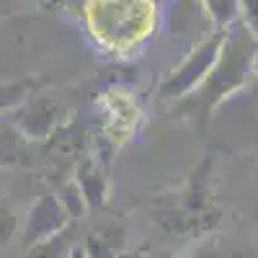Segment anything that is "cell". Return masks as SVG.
I'll use <instances>...</instances> for the list:
<instances>
[{
	"instance_id": "cell-10",
	"label": "cell",
	"mask_w": 258,
	"mask_h": 258,
	"mask_svg": "<svg viewBox=\"0 0 258 258\" xmlns=\"http://www.w3.org/2000/svg\"><path fill=\"white\" fill-rule=\"evenodd\" d=\"M57 199H59V204L64 207V212L70 214V220H83L85 214L91 212L88 204H85V199H83L80 188H78V183H75L73 178L64 181V183L57 188Z\"/></svg>"
},
{
	"instance_id": "cell-12",
	"label": "cell",
	"mask_w": 258,
	"mask_h": 258,
	"mask_svg": "<svg viewBox=\"0 0 258 258\" xmlns=\"http://www.w3.org/2000/svg\"><path fill=\"white\" fill-rule=\"evenodd\" d=\"M18 232H21V222H18V214H16L13 204L0 199V248L8 245Z\"/></svg>"
},
{
	"instance_id": "cell-17",
	"label": "cell",
	"mask_w": 258,
	"mask_h": 258,
	"mask_svg": "<svg viewBox=\"0 0 258 258\" xmlns=\"http://www.w3.org/2000/svg\"><path fill=\"white\" fill-rule=\"evenodd\" d=\"M225 258H258V253H253V250H238V253H230Z\"/></svg>"
},
{
	"instance_id": "cell-19",
	"label": "cell",
	"mask_w": 258,
	"mask_h": 258,
	"mask_svg": "<svg viewBox=\"0 0 258 258\" xmlns=\"http://www.w3.org/2000/svg\"><path fill=\"white\" fill-rule=\"evenodd\" d=\"M253 75L258 78V49H255V54H253Z\"/></svg>"
},
{
	"instance_id": "cell-5",
	"label": "cell",
	"mask_w": 258,
	"mask_h": 258,
	"mask_svg": "<svg viewBox=\"0 0 258 258\" xmlns=\"http://www.w3.org/2000/svg\"><path fill=\"white\" fill-rule=\"evenodd\" d=\"M73 181L78 183V188H80L83 199H85L91 212L106 207V202H109V181H106L103 168L98 165V160L93 155H83L78 160Z\"/></svg>"
},
{
	"instance_id": "cell-7",
	"label": "cell",
	"mask_w": 258,
	"mask_h": 258,
	"mask_svg": "<svg viewBox=\"0 0 258 258\" xmlns=\"http://www.w3.org/2000/svg\"><path fill=\"white\" fill-rule=\"evenodd\" d=\"M31 165L26 153V140L16 129H0V168H24Z\"/></svg>"
},
{
	"instance_id": "cell-15",
	"label": "cell",
	"mask_w": 258,
	"mask_h": 258,
	"mask_svg": "<svg viewBox=\"0 0 258 258\" xmlns=\"http://www.w3.org/2000/svg\"><path fill=\"white\" fill-rule=\"evenodd\" d=\"M186 258H225V255H222V250L214 243H202V245H197V250H194L191 255H186Z\"/></svg>"
},
{
	"instance_id": "cell-18",
	"label": "cell",
	"mask_w": 258,
	"mask_h": 258,
	"mask_svg": "<svg viewBox=\"0 0 258 258\" xmlns=\"http://www.w3.org/2000/svg\"><path fill=\"white\" fill-rule=\"evenodd\" d=\"M29 3H34L36 8H49V6H57V0H29Z\"/></svg>"
},
{
	"instance_id": "cell-9",
	"label": "cell",
	"mask_w": 258,
	"mask_h": 258,
	"mask_svg": "<svg viewBox=\"0 0 258 258\" xmlns=\"http://www.w3.org/2000/svg\"><path fill=\"white\" fill-rule=\"evenodd\" d=\"M214 29H232L240 24V0H199Z\"/></svg>"
},
{
	"instance_id": "cell-6",
	"label": "cell",
	"mask_w": 258,
	"mask_h": 258,
	"mask_svg": "<svg viewBox=\"0 0 258 258\" xmlns=\"http://www.w3.org/2000/svg\"><path fill=\"white\" fill-rule=\"evenodd\" d=\"M39 91V80H0V114H13Z\"/></svg>"
},
{
	"instance_id": "cell-16",
	"label": "cell",
	"mask_w": 258,
	"mask_h": 258,
	"mask_svg": "<svg viewBox=\"0 0 258 258\" xmlns=\"http://www.w3.org/2000/svg\"><path fill=\"white\" fill-rule=\"evenodd\" d=\"M68 258H88V253H85V248H83V245H75V248H70Z\"/></svg>"
},
{
	"instance_id": "cell-3",
	"label": "cell",
	"mask_w": 258,
	"mask_h": 258,
	"mask_svg": "<svg viewBox=\"0 0 258 258\" xmlns=\"http://www.w3.org/2000/svg\"><path fill=\"white\" fill-rule=\"evenodd\" d=\"M73 121V111L59 96L36 91L18 111H13V129L26 142H49L64 124Z\"/></svg>"
},
{
	"instance_id": "cell-14",
	"label": "cell",
	"mask_w": 258,
	"mask_h": 258,
	"mask_svg": "<svg viewBox=\"0 0 258 258\" xmlns=\"http://www.w3.org/2000/svg\"><path fill=\"white\" fill-rule=\"evenodd\" d=\"M240 26L258 41V0H240Z\"/></svg>"
},
{
	"instance_id": "cell-13",
	"label": "cell",
	"mask_w": 258,
	"mask_h": 258,
	"mask_svg": "<svg viewBox=\"0 0 258 258\" xmlns=\"http://www.w3.org/2000/svg\"><path fill=\"white\" fill-rule=\"evenodd\" d=\"M68 253H70V248H68V243H64V232H62L52 240H44V243L29 248L26 258H68Z\"/></svg>"
},
{
	"instance_id": "cell-8",
	"label": "cell",
	"mask_w": 258,
	"mask_h": 258,
	"mask_svg": "<svg viewBox=\"0 0 258 258\" xmlns=\"http://www.w3.org/2000/svg\"><path fill=\"white\" fill-rule=\"evenodd\" d=\"M140 111L137 106L132 103V98H124L121 91H111L109 93V119H111V132L121 135V132H129L135 126Z\"/></svg>"
},
{
	"instance_id": "cell-20",
	"label": "cell",
	"mask_w": 258,
	"mask_h": 258,
	"mask_svg": "<svg viewBox=\"0 0 258 258\" xmlns=\"http://www.w3.org/2000/svg\"><path fill=\"white\" fill-rule=\"evenodd\" d=\"M253 147H255V158H258V137H255V145Z\"/></svg>"
},
{
	"instance_id": "cell-4",
	"label": "cell",
	"mask_w": 258,
	"mask_h": 258,
	"mask_svg": "<svg viewBox=\"0 0 258 258\" xmlns=\"http://www.w3.org/2000/svg\"><path fill=\"white\" fill-rule=\"evenodd\" d=\"M70 222H73L70 214L59 204L57 194H44V197H39L29 207L24 222H21V243H24V248L29 250L39 243L62 235L70 227Z\"/></svg>"
},
{
	"instance_id": "cell-21",
	"label": "cell",
	"mask_w": 258,
	"mask_h": 258,
	"mask_svg": "<svg viewBox=\"0 0 258 258\" xmlns=\"http://www.w3.org/2000/svg\"><path fill=\"white\" fill-rule=\"evenodd\" d=\"M255 225H258V209H255Z\"/></svg>"
},
{
	"instance_id": "cell-11",
	"label": "cell",
	"mask_w": 258,
	"mask_h": 258,
	"mask_svg": "<svg viewBox=\"0 0 258 258\" xmlns=\"http://www.w3.org/2000/svg\"><path fill=\"white\" fill-rule=\"evenodd\" d=\"M111 235H114V230L91 232L88 238H85V243H83V248H85V253H88V258H116L121 245H114Z\"/></svg>"
},
{
	"instance_id": "cell-2",
	"label": "cell",
	"mask_w": 258,
	"mask_h": 258,
	"mask_svg": "<svg viewBox=\"0 0 258 258\" xmlns=\"http://www.w3.org/2000/svg\"><path fill=\"white\" fill-rule=\"evenodd\" d=\"M230 29H214L212 34H207L199 44H194L188 49V54L165 73V78L158 85V101L163 103H173V101H183L191 93H197L202 88V83L207 80V75L212 73V68L217 64L220 52L227 41Z\"/></svg>"
},
{
	"instance_id": "cell-1",
	"label": "cell",
	"mask_w": 258,
	"mask_h": 258,
	"mask_svg": "<svg viewBox=\"0 0 258 258\" xmlns=\"http://www.w3.org/2000/svg\"><path fill=\"white\" fill-rule=\"evenodd\" d=\"M255 49H258V41L245 31V26H240V31L235 26L230 29L217 64L212 68V73L202 83V88L197 91V98L207 106V111H214L217 106H222L232 93H238L248 83V78L253 75Z\"/></svg>"
}]
</instances>
